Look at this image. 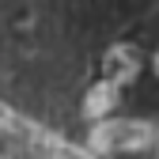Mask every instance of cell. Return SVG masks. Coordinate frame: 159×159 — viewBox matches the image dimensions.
Instances as JSON below:
<instances>
[{
  "mask_svg": "<svg viewBox=\"0 0 159 159\" xmlns=\"http://www.w3.org/2000/svg\"><path fill=\"white\" fill-rule=\"evenodd\" d=\"M91 148L102 155H133V152H148L155 140V125L144 117H102L91 125Z\"/></svg>",
  "mask_w": 159,
  "mask_h": 159,
  "instance_id": "1",
  "label": "cell"
},
{
  "mask_svg": "<svg viewBox=\"0 0 159 159\" xmlns=\"http://www.w3.org/2000/svg\"><path fill=\"white\" fill-rule=\"evenodd\" d=\"M117 106H121V87L106 84V80H95V87H87L84 102H80V114H84L87 121H102Z\"/></svg>",
  "mask_w": 159,
  "mask_h": 159,
  "instance_id": "3",
  "label": "cell"
},
{
  "mask_svg": "<svg viewBox=\"0 0 159 159\" xmlns=\"http://www.w3.org/2000/svg\"><path fill=\"white\" fill-rule=\"evenodd\" d=\"M102 80L106 84H114V87H129V84H136V76L144 72V57H140V49H136L133 42H117V46H110L106 53H102Z\"/></svg>",
  "mask_w": 159,
  "mask_h": 159,
  "instance_id": "2",
  "label": "cell"
},
{
  "mask_svg": "<svg viewBox=\"0 0 159 159\" xmlns=\"http://www.w3.org/2000/svg\"><path fill=\"white\" fill-rule=\"evenodd\" d=\"M152 148H155V159H159V125H155V140H152Z\"/></svg>",
  "mask_w": 159,
  "mask_h": 159,
  "instance_id": "5",
  "label": "cell"
},
{
  "mask_svg": "<svg viewBox=\"0 0 159 159\" xmlns=\"http://www.w3.org/2000/svg\"><path fill=\"white\" fill-rule=\"evenodd\" d=\"M152 72H155V80H159V49H155V57H152Z\"/></svg>",
  "mask_w": 159,
  "mask_h": 159,
  "instance_id": "4",
  "label": "cell"
}]
</instances>
